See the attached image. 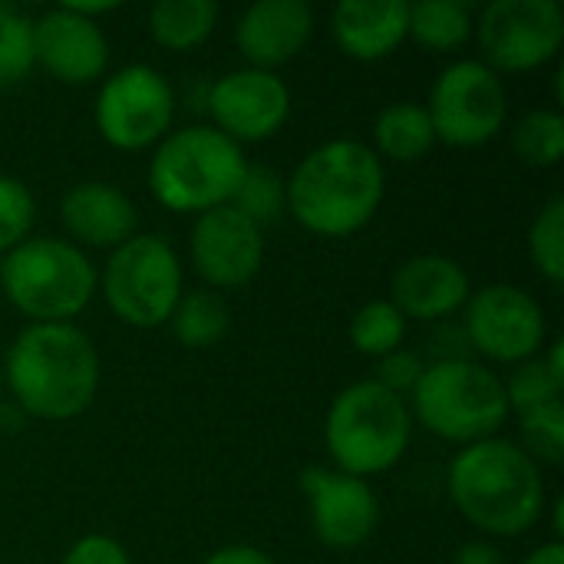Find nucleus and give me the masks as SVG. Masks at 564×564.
<instances>
[{
    "label": "nucleus",
    "instance_id": "nucleus-1",
    "mask_svg": "<svg viewBox=\"0 0 564 564\" xmlns=\"http://www.w3.org/2000/svg\"><path fill=\"white\" fill-rule=\"evenodd\" d=\"M0 370L10 400L30 420H76L99 390V354L76 324H26Z\"/></svg>",
    "mask_w": 564,
    "mask_h": 564
},
{
    "label": "nucleus",
    "instance_id": "nucleus-2",
    "mask_svg": "<svg viewBox=\"0 0 564 564\" xmlns=\"http://www.w3.org/2000/svg\"><path fill=\"white\" fill-rule=\"evenodd\" d=\"M288 215L321 238H347L370 225L387 195L380 155L357 139H330L311 149L291 172Z\"/></svg>",
    "mask_w": 564,
    "mask_h": 564
},
{
    "label": "nucleus",
    "instance_id": "nucleus-3",
    "mask_svg": "<svg viewBox=\"0 0 564 564\" xmlns=\"http://www.w3.org/2000/svg\"><path fill=\"white\" fill-rule=\"evenodd\" d=\"M459 516L489 539H519L545 516V479L519 443L492 436L463 446L446 473Z\"/></svg>",
    "mask_w": 564,
    "mask_h": 564
},
{
    "label": "nucleus",
    "instance_id": "nucleus-4",
    "mask_svg": "<svg viewBox=\"0 0 564 564\" xmlns=\"http://www.w3.org/2000/svg\"><path fill=\"white\" fill-rule=\"evenodd\" d=\"M248 169L245 149L215 126L169 132L149 159V188L175 215H202L228 205Z\"/></svg>",
    "mask_w": 564,
    "mask_h": 564
},
{
    "label": "nucleus",
    "instance_id": "nucleus-5",
    "mask_svg": "<svg viewBox=\"0 0 564 564\" xmlns=\"http://www.w3.org/2000/svg\"><path fill=\"white\" fill-rule=\"evenodd\" d=\"M0 291L30 324H73L96 297V268L66 238L30 235L0 258Z\"/></svg>",
    "mask_w": 564,
    "mask_h": 564
},
{
    "label": "nucleus",
    "instance_id": "nucleus-6",
    "mask_svg": "<svg viewBox=\"0 0 564 564\" xmlns=\"http://www.w3.org/2000/svg\"><path fill=\"white\" fill-rule=\"evenodd\" d=\"M413 416L406 400L393 397L373 380L344 387L324 420V443L334 469L370 479L393 469L410 446Z\"/></svg>",
    "mask_w": 564,
    "mask_h": 564
},
{
    "label": "nucleus",
    "instance_id": "nucleus-7",
    "mask_svg": "<svg viewBox=\"0 0 564 564\" xmlns=\"http://www.w3.org/2000/svg\"><path fill=\"white\" fill-rule=\"evenodd\" d=\"M416 423L433 436L459 446H473L499 436L509 420L502 377L466 357L433 360L410 397Z\"/></svg>",
    "mask_w": 564,
    "mask_h": 564
},
{
    "label": "nucleus",
    "instance_id": "nucleus-8",
    "mask_svg": "<svg viewBox=\"0 0 564 564\" xmlns=\"http://www.w3.org/2000/svg\"><path fill=\"white\" fill-rule=\"evenodd\" d=\"M96 291L122 324L155 330L169 324L185 294L182 258L162 235H135L109 251L102 271H96Z\"/></svg>",
    "mask_w": 564,
    "mask_h": 564
},
{
    "label": "nucleus",
    "instance_id": "nucleus-9",
    "mask_svg": "<svg viewBox=\"0 0 564 564\" xmlns=\"http://www.w3.org/2000/svg\"><path fill=\"white\" fill-rule=\"evenodd\" d=\"M426 112L433 119L436 142L456 149L486 145L509 119L506 83L482 59H456L436 76Z\"/></svg>",
    "mask_w": 564,
    "mask_h": 564
},
{
    "label": "nucleus",
    "instance_id": "nucleus-10",
    "mask_svg": "<svg viewBox=\"0 0 564 564\" xmlns=\"http://www.w3.org/2000/svg\"><path fill=\"white\" fill-rule=\"evenodd\" d=\"M175 119V93L149 63L109 73L96 96V129L119 152L159 145Z\"/></svg>",
    "mask_w": 564,
    "mask_h": 564
},
{
    "label": "nucleus",
    "instance_id": "nucleus-11",
    "mask_svg": "<svg viewBox=\"0 0 564 564\" xmlns=\"http://www.w3.org/2000/svg\"><path fill=\"white\" fill-rule=\"evenodd\" d=\"M473 33L489 69L532 73L562 53L564 10L555 0H492L473 20Z\"/></svg>",
    "mask_w": 564,
    "mask_h": 564
},
{
    "label": "nucleus",
    "instance_id": "nucleus-12",
    "mask_svg": "<svg viewBox=\"0 0 564 564\" xmlns=\"http://www.w3.org/2000/svg\"><path fill=\"white\" fill-rule=\"evenodd\" d=\"M466 340L476 354H482L492 364H522L542 354L549 337L545 307L535 294L516 284H486L469 294L466 301Z\"/></svg>",
    "mask_w": 564,
    "mask_h": 564
},
{
    "label": "nucleus",
    "instance_id": "nucleus-13",
    "mask_svg": "<svg viewBox=\"0 0 564 564\" xmlns=\"http://www.w3.org/2000/svg\"><path fill=\"white\" fill-rule=\"evenodd\" d=\"M212 126L238 145L278 135L291 116V89L271 69L241 66L208 86Z\"/></svg>",
    "mask_w": 564,
    "mask_h": 564
},
{
    "label": "nucleus",
    "instance_id": "nucleus-14",
    "mask_svg": "<svg viewBox=\"0 0 564 564\" xmlns=\"http://www.w3.org/2000/svg\"><path fill=\"white\" fill-rule=\"evenodd\" d=\"M188 258L208 291H235L258 278L264 264V228L231 205L195 215Z\"/></svg>",
    "mask_w": 564,
    "mask_h": 564
},
{
    "label": "nucleus",
    "instance_id": "nucleus-15",
    "mask_svg": "<svg viewBox=\"0 0 564 564\" xmlns=\"http://www.w3.org/2000/svg\"><path fill=\"white\" fill-rule=\"evenodd\" d=\"M301 489L311 506V529L327 549H357L380 525V502L367 479L340 469L311 466L301 473Z\"/></svg>",
    "mask_w": 564,
    "mask_h": 564
},
{
    "label": "nucleus",
    "instance_id": "nucleus-16",
    "mask_svg": "<svg viewBox=\"0 0 564 564\" xmlns=\"http://www.w3.org/2000/svg\"><path fill=\"white\" fill-rule=\"evenodd\" d=\"M36 63L66 86H89L109 69V40L96 20L79 17L66 3L33 20Z\"/></svg>",
    "mask_w": 564,
    "mask_h": 564
},
{
    "label": "nucleus",
    "instance_id": "nucleus-17",
    "mask_svg": "<svg viewBox=\"0 0 564 564\" xmlns=\"http://www.w3.org/2000/svg\"><path fill=\"white\" fill-rule=\"evenodd\" d=\"M314 36V10L307 0H258L235 23V46L245 66L278 69L291 63Z\"/></svg>",
    "mask_w": 564,
    "mask_h": 564
},
{
    "label": "nucleus",
    "instance_id": "nucleus-18",
    "mask_svg": "<svg viewBox=\"0 0 564 564\" xmlns=\"http://www.w3.org/2000/svg\"><path fill=\"white\" fill-rule=\"evenodd\" d=\"M59 225L76 248L116 251L139 235L135 202L109 182H79L59 202Z\"/></svg>",
    "mask_w": 564,
    "mask_h": 564
},
{
    "label": "nucleus",
    "instance_id": "nucleus-19",
    "mask_svg": "<svg viewBox=\"0 0 564 564\" xmlns=\"http://www.w3.org/2000/svg\"><path fill=\"white\" fill-rule=\"evenodd\" d=\"M469 294V274L449 254H416L390 281V301L406 321H446L466 307Z\"/></svg>",
    "mask_w": 564,
    "mask_h": 564
},
{
    "label": "nucleus",
    "instance_id": "nucleus-20",
    "mask_svg": "<svg viewBox=\"0 0 564 564\" xmlns=\"http://www.w3.org/2000/svg\"><path fill=\"white\" fill-rule=\"evenodd\" d=\"M330 33L340 53L357 63H377L410 36V3L403 0H340L330 13Z\"/></svg>",
    "mask_w": 564,
    "mask_h": 564
},
{
    "label": "nucleus",
    "instance_id": "nucleus-21",
    "mask_svg": "<svg viewBox=\"0 0 564 564\" xmlns=\"http://www.w3.org/2000/svg\"><path fill=\"white\" fill-rule=\"evenodd\" d=\"M436 129L426 112V102H390L373 119V152L390 162H420L433 152Z\"/></svg>",
    "mask_w": 564,
    "mask_h": 564
},
{
    "label": "nucleus",
    "instance_id": "nucleus-22",
    "mask_svg": "<svg viewBox=\"0 0 564 564\" xmlns=\"http://www.w3.org/2000/svg\"><path fill=\"white\" fill-rule=\"evenodd\" d=\"M218 23L215 0H159L149 10V33L162 50L188 53L202 46Z\"/></svg>",
    "mask_w": 564,
    "mask_h": 564
},
{
    "label": "nucleus",
    "instance_id": "nucleus-23",
    "mask_svg": "<svg viewBox=\"0 0 564 564\" xmlns=\"http://www.w3.org/2000/svg\"><path fill=\"white\" fill-rule=\"evenodd\" d=\"M169 324H172V334L182 347L208 350V347L225 340V334L231 327V307L218 291H208V288L185 291L178 297Z\"/></svg>",
    "mask_w": 564,
    "mask_h": 564
},
{
    "label": "nucleus",
    "instance_id": "nucleus-24",
    "mask_svg": "<svg viewBox=\"0 0 564 564\" xmlns=\"http://www.w3.org/2000/svg\"><path fill=\"white\" fill-rule=\"evenodd\" d=\"M562 344L564 340H555V344L549 347V354H539V357L522 360V364H516V367H512V373L502 380L509 413H529V410H539V406H545V403L562 400V393H564Z\"/></svg>",
    "mask_w": 564,
    "mask_h": 564
},
{
    "label": "nucleus",
    "instance_id": "nucleus-25",
    "mask_svg": "<svg viewBox=\"0 0 564 564\" xmlns=\"http://www.w3.org/2000/svg\"><path fill=\"white\" fill-rule=\"evenodd\" d=\"M410 36L433 53H453L473 36V10L459 0L410 3Z\"/></svg>",
    "mask_w": 564,
    "mask_h": 564
},
{
    "label": "nucleus",
    "instance_id": "nucleus-26",
    "mask_svg": "<svg viewBox=\"0 0 564 564\" xmlns=\"http://www.w3.org/2000/svg\"><path fill=\"white\" fill-rule=\"evenodd\" d=\"M406 327H410V321L393 307L390 297H373L354 314L350 344L357 354L383 360L406 344Z\"/></svg>",
    "mask_w": 564,
    "mask_h": 564
},
{
    "label": "nucleus",
    "instance_id": "nucleus-27",
    "mask_svg": "<svg viewBox=\"0 0 564 564\" xmlns=\"http://www.w3.org/2000/svg\"><path fill=\"white\" fill-rule=\"evenodd\" d=\"M512 152L529 169H555L564 159V116L558 109H529L512 126Z\"/></svg>",
    "mask_w": 564,
    "mask_h": 564
},
{
    "label": "nucleus",
    "instance_id": "nucleus-28",
    "mask_svg": "<svg viewBox=\"0 0 564 564\" xmlns=\"http://www.w3.org/2000/svg\"><path fill=\"white\" fill-rule=\"evenodd\" d=\"M525 248H529V261L532 268L549 281V284H562L564 281V198L555 195L549 198L539 215L529 225L525 235Z\"/></svg>",
    "mask_w": 564,
    "mask_h": 564
},
{
    "label": "nucleus",
    "instance_id": "nucleus-29",
    "mask_svg": "<svg viewBox=\"0 0 564 564\" xmlns=\"http://www.w3.org/2000/svg\"><path fill=\"white\" fill-rule=\"evenodd\" d=\"M228 205L238 208L245 218H251L258 228H264L288 212V182L274 169L248 162Z\"/></svg>",
    "mask_w": 564,
    "mask_h": 564
},
{
    "label": "nucleus",
    "instance_id": "nucleus-30",
    "mask_svg": "<svg viewBox=\"0 0 564 564\" xmlns=\"http://www.w3.org/2000/svg\"><path fill=\"white\" fill-rule=\"evenodd\" d=\"M33 66V17L13 3H0V89L26 79Z\"/></svg>",
    "mask_w": 564,
    "mask_h": 564
},
{
    "label": "nucleus",
    "instance_id": "nucleus-31",
    "mask_svg": "<svg viewBox=\"0 0 564 564\" xmlns=\"http://www.w3.org/2000/svg\"><path fill=\"white\" fill-rule=\"evenodd\" d=\"M519 449L545 466H562L564 463V403H545L539 410L519 413Z\"/></svg>",
    "mask_w": 564,
    "mask_h": 564
},
{
    "label": "nucleus",
    "instance_id": "nucleus-32",
    "mask_svg": "<svg viewBox=\"0 0 564 564\" xmlns=\"http://www.w3.org/2000/svg\"><path fill=\"white\" fill-rule=\"evenodd\" d=\"M33 221H36L33 192L13 175H0V258L30 238Z\"/></svg>",
    "mask_w": 564,
    "mask_h": 564
},
{
    "label": "nucleus",
    "instance_id": "nucleus-33",
    "mask_svg": "<svg viewBox=\"0 0 564 564\" xmlns=\"http://www.w3.org/2000/svg\"><path fill=\"white\" fill-rule=\"evenodd\" d=\"M426 367H430V364H426L416 350L400 347V350H393L390 357L377 360V373H373L370 380L380 383L383 390H390L393 397L406 400V397H413V390H416V383L423 380Z\"/></svg>",
    "mask_w": 564,
    "mask_h": 564
},
{
    "label": "nucleus",
    "instance_id": "nucleus-34",
    "mask_svg": "<svg viewBox=\"0 0 564 564\" xmlns=\"http://www.w3.org/2000/svg\"><path fill=\"white\" fill-rule=\"evenodd\" d=\"M59 564H132V558L122 542H116L112 535L93 532V535L76 539Z\"/></svg>",
    "mask_w": 564,
    "mask_h": 564
},
{
    "label": "nucleus",
    "instance_id": "nucleus-35",
    "mask_svg": "<svg viewBox=\"0 0 564 564\" xmlns=\"http://www.w3.org/2000/svg\"><path fill=\"white\" fill-rule=\"evenodd\" d=\"M202 564H274V558L264 555L254 545H221L218 552H212Z\"/></svg>",
    "mask_w": 564,
    "mask_h": 564
},
{
    "label": "nucleus",
    "instance_id": "nucleus-36",
    "mask_svg": "<svg viewBox=\"0 0 564 564\" xmlns=\"http://www.w3.org/2000/svg\"><path fill=\"white\" fill-rule=\"evenodd\" d=\"M453 564H509L506 555L492 545V542H466L463 549H456Z\"/></svg>",
    "mask_w": 564,
    "mask_h": 564
},
{
    "label": "nucleus",
    "instance_id": "nucleus-37",
    "mask_svg": "<svg viewBox=\"0 0 564 564\" xmlns=\"http://www.w3.org/2000/svg\"><path fill=\"white\" fill-rule=\"evenodd\" d=\"M26 420H30V416H26L13 400H10V403L0 400V430H3V433H20V430L26 426Z\"/></svg>",
    "mask_w": 564,
    "mask_h": 564
},
{
    "label": "nucleus",
    "instance_id": "nucleus-38",
    "mask_svg": "<svg viewBox=\"0 0 564 564\" xmlns=\"http://www.w3.org/2000/svg\"><path fill=\"white\" fill-rule=\"evenodd\" d=\"M522 564H564V542H545V545H539L529 558Z\"/></svg>",
    "mask_w": 564,
    "mask_h": 564
},
{
    "label": "nucleus",
    "instance_id": "nucleus-39",
    "mask_svg": "<svg viewBox=\"0 0 564 564\" xmlns=\"http://www.w3.org/2000/svg\"><path fill=\"white\" fill-rule=\"evenodd\" d=\"M69 10H76L79 17H86V20H96V17H102V13H112V10H119V3L116 0H89V3H83V0H76V3H66Z\"/></svg>",
    "mask_w": 564,
    "mask_h": 564
},
{
    "label": "nucleus",
    "instance_id": "nucleus-40",
    "mask_svg": "<svg viewBox=\"0 0 564 564\" xmlns=\"http://www.w3.org/2000/svg\"><path fill=\"white\" fill-rule=\"evenodd\" d=\"M3 390H7V387H3V370H0V400H3Z\"/></svg>",
    "mask_w": 564,
    "mask_h": 564
}]
</instances>
